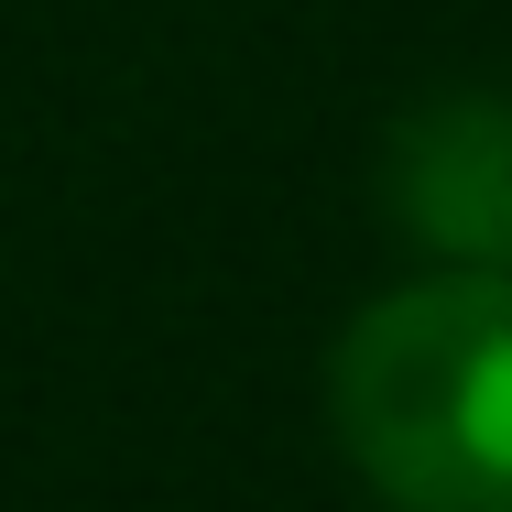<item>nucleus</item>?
Here are the masks:
<instances>
[{
    "instance_id": "obj_2",
    "label": "nucleus",
    "mask_w": 512,
    "mask_h": 512,
    "mask_svg": "<svg viewBox=\"0 0 512 512\" xmlns=\"http://www.w3.org/2000/svg\"><path fill=\"white\" fill-rule=\"evenodd\" d=\"M382 186L414 251L458 262V273H512V99L458 88L393 120Z\"/></svg>"
},
{
    "instance_id": "obj_1",
    "label": "nucleus",
    "mask_w": 512,
    "mask_h": 512,
    "mask_svg": "<svg viewBox=\"0 0 512 512\" xmlns=\"http://www.w3.org/2000/svg\"><path fill=\"white\" fill-rule=\"evenodd\" d=\"M349 469L393 512H512V273H425L327 360Z\"/></svg>"
}]
</instances>
